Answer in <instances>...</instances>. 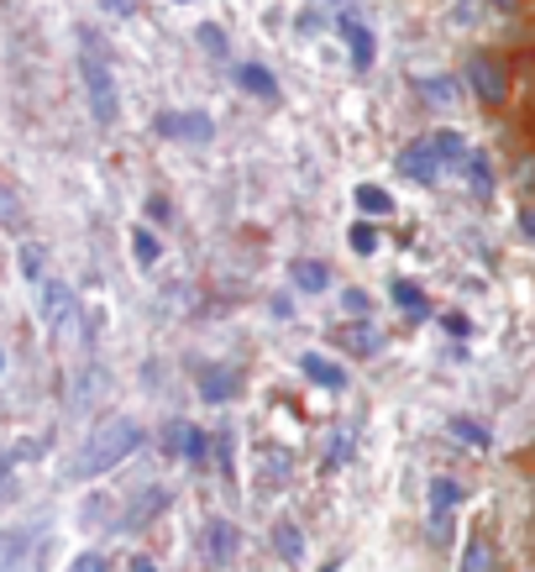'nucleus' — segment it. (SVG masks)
<instances>
[{"mask_svg": "<svg viewBox=\"0 0 535 572\" xmlns=\"http://www.w3.org/2000/svg\"><path fill=\"white\" fill-rule=\"evenodd\" d=\"M137 447H143V426H137L132 415H105V420L90 430V441L79 447L69 478L73 483H95V478H105L111 468H122Z\"/></svg>", "mask_w": 535, "mask_h": 572, "instance_id": "nucleus-1", "label": "nucleus"}, {"mask_svg": "<svg viewBox=\"0 0 535 572\" xmlns=\"http://www.w3.org/2000/svg\"><path fill=\"white\" fill-rule=\"evenodd\" d=\"M79 79H84L90 116H95L100 126H116V116H122V85H116V69H111L105 43H100L95 32L79 37Z\"/></svg>", "mask_w": 535, "mask_h": 572, "instance_id": "nucleus-2", "label": "nucleus"}, {"mask_svg": "<svg viewBox=\"0 0 535 572\" xmlns=\"http://www.w3.org/2000/svg\"><path fill=\"white\" fill-rule=\"evenodd\" d=\"M463 79H467V90L478 96V105H488V111L510 100V58L504 53H493V48L467 53Z\"/></svg>", "mask_w": 535, "mask_h": 572, "instance_id": "nucleus-3", "label": "nucleus"}, {"mask_svg": "<svg viewBox=\"0 0 535 572\" xmlns=\"http://www.w3.org/2000/svg\"><path fill=\"white\" fill-rule=\"evenodd\" d=\"M173 509V489H163V483H152V489H143V494H132L122 509V520H116V530H147V525H158L163 515Z\"/></svg>", "mask_w": 535, "mask_h": 572, "instance_id": "nucleus-4", "label": "nucleus"}, {"mask_svg": "<svg viewBox=\"0 0 535 572\" xmlns=\"http://www.w3.org/2000/svg\"><path fill=\"white\" fill-rule=\"evenodd\" d=\"M73 315H79V300H73V289L64 284V279H48V284L37 289V321H43L53 336H69Z\"/></svg>", "mask_w": 535, "mask_h": 572, "instance_id": "nucleus-5", "label": "nucleus"}, {"mask_svg": "<svg viewBox=\"0 0 535 572\" xmlns=\"http://www.w3.org/2000/svg\"><path fill=\"white\" fill-rule=\"evenodd\" d=\"M152 126H158V137H169V143H210V137H216V121L205 116V111H163Z\"/></svg>", "mask_w": 535, "mask_h": 572, "instance_id": "nucleus-6", "label": "nucleus"}, {"mask_svg": "<svg viewBox=\"0 0 535 572\" xmlns=\"http://www.w3.org/2000/svg\"><path fill=\"white\" fill-rule=\"evenodd\" d=\"M331 347L352 352V358H373V352H384V332L373 321H341V326H331Z\"/></svg>", "mask_w": 535, "mask_h": 572, "instance_id": "nucleus-7", "label": "nucleus"}, {"mask_svg": "<svg viewBox=\"0 0 535 572\" xmlns=\"http://www.w3.org/2000/svg\"><path fill=\"white\" fill-rule=\"evenodd\" d=\"M237 389H242V368H231V362H210V368L200 373V400H205V405H231Z\"/></svg>", "mask_w": 535, "mask_h": 572, "instance_id": "nucleus-8", "label": "nucleus"}, {"mask_svg": "<svg viewBox=\"0 0 535 572\" xmlns=\"http://www.w3.org/2000/svg\"><path fill=\"white\" fill-rule=\"evenodd\" d=\"M467 500V489L457 478H431V536H446V525H452V509Z\"/></svg>", "mask_w": 535, "mask_h": 572, "instance_id": "nucleus-9", "label": "nucleus"}, {"mask_svg": "<svg viewBox=\"0 0 535 572\" xmlns=\"http://www.w3.org/2000/svg\"><path fill=\"white\" fill-rule=\"evenodd\" d=\"M237 551H242V536H237V525L231 520H210L205 525V557H210V568H231L237 562Z\"/></svg>", "mask_w": 535, "mask_h": 572, "instance_id": "nucleus-10", "label": "nucleus"}, {"mask_svg": "<svg viewBox=\"0 0 535 572\" xmlns=\"http://www.w3.org/2000/svg\"><path fill=\"white\" fill-rule=\"evenodd\" d=\"M394 168H399L405 179H414V184H436V179H441V164H436V153H431V143H425V137L405 147Z\"/></svg>", "mask_w": 535, "mask_h": 572, "instance_id": "nucleus-11", "label": "nucleus"}, {"mask_svg": "<svg viewBox=\"0 0 535 572\" xmlns=\"http://www.w3.org/2000/svg\"><path fill=\"white\" fill-rule=\"evenodd\" d=\"M337 32L346 37V48H352V64H357V69H373V32H367V26L357 22L352 11H346V16H337Z\"/></svg>", "mask_w": 535, "mask_h": 572, "instance_id": "nucleus-12", "label": "nucleus"}, {"mask_svg": "<svg viewBox=\"0 0 535 572\" xmlns=\"http://www.w3.org/2000/svg\"><path fill=\"white\" fill-rule=\"evenodd\" d=\"M457 572H499V551H493V541H488L483 530H473L463 541V562H457Z\"/></svg>", "mask_w": 535, "mask_h": 572, "instance_id": "nucleus-13", "label": "nucleus"}, {"mask_svg": "<svg viewBox=\"0 0 535 572\" xmlns=\"http://www.w3.org/2000/svg\"><path fill=\"white\" fill-rule=\"evenodd\" d=\"M299 373L310 383H320V389H346V368L331 358H320V352H305V358H299Z\"/></svg>", "mask_w": 535, "mask_h": 572, "instance_id": "nucleus-14", "label": "nucleus"}, {"mask_svg": "<svg viewBox=\"0 0 535 572\" xmlns=\"http://www.w3.org/2000/svg\"><path fill=\"white\" fill-rule=\"evenodd\" d=\"M425 143H431V153H436V164H441V168H452V164L463 168V158L473 153V147H467V137H463V132H452V126H441V132H431Z\"/></svg>", "mask_w": 535, "mask_h": 572, "instance_id": "nucleus-15", "label": "nucleus"}, {"mask_svg": "<svg viewBox=\"0 0 535 572\" xmlns=\"http://www.w3.org/2000/svg\"><path fill=\"white\" fill-rule=\"evenodd\" d=\"M394 305L405 311V321H431V300H425V289H414L410 279H394Z\"/></svg>", "mask_w": 535, "mask_h": 572, "instance_id": "nucleus-16", "label": "nucleus"}, {"mask_svg": "<svg viewBox=\"0 0 535 572\" xmlns=\"http://www.w3.org/2000/svg\"><path fill=\"white\" fill-rule=\"evenodd\" d=\"M268 541H273V557H278V562H299V557H305V530L294 520H278Z\"/></svg>", "mask_w": 535, "mask_h": 572, "instance_id": "nucleus-17", "label": "nucleus"}, {"mask_svg": "<svg viewBox=\"0 0 535 572\" xmlns=\"http://www.w3.org/2000/svg\"><path fill=\"white\" fill-rule=\"evenodd\" d=\"M289 273H294V289H305V294H326L331 289V268L316 258H299Z\"/></svg>", "mask_w": 535, "mask_h": 572, "instance_id": "nucleus-18", "label": "nucleus"}, {"mask_svg": "<svg viewBox=\"0 0 535 572\" xmlns=\"http://www.w3.org/2000/svg\"><path fill=\"white\" fill-rule=\"evenodd\" d=\"M237 79H242V90H252V96L268 100V105L278 100V79H273V69H263V64H242Z\"/></svg>", "mask_w": 535, "mask_h": 572, "instance_id": "nucleus-19", "label": "nucleus"}, {"mask_svg": "<svg viewBox=\"0 0 535 572\" xmlns=\"http://www.w3.org/2000/svg\"><path fill=\"white\" fill-rule=\"evenodd\" d=\"M414 90L431 100V105H452L457 100V79H446V74H414Z\"/></svg>", "mask_w": 535, "mask_h": 572, "instance_id": "nucleus-20", "label": "nucleus"}, {"mask_svg": "<svg viewBox=\"0 0 535 572\" xmlns=\"http://www.w3.org/2000/svg\"><path fill=\"white\" fill-rule=\"evenodd\" d=\"M446 430H452L457 441H467L473 452H488V447H493V436H488V426H478L473 415H452V420H446Z\"/></svg>", "mask_w": 535, "mask_h": 572, "instance_id": "nucleus-21", "label": "nucleus"}, {"mask_svg": "<svg viewBox=\"0 0 535 572\" xmlns=\"http://www.w3.org/2000/svg\"><path fill=\"white\" fill-rule=\"evenodd\" d=\"M16 258H22V279H26V284H32V289L48 284V253H43L37 242H22V253H16Z\"/></svg>", "mask_w": 535, "mask_h": 572, "instance_id": "nucleus-22", "label": "nucleus"}, {"mask_svg": "<svg viewBox=\"0 0 535 572\" xmlns=\"http://www.w3.org/2000/svg\"><path fill=\"white\" fill-rule=\"evenodd\" d=\"M463 168H467V190L483 194V200H488V194H493V164H488L483 153H467Z\"/></svg>", "mask_w": 535, "mask_h": 572, "instance_id": "nucleus-23", "label": "nucleus"}, {"mask_svg": "<svg viewBox=\"0 0 535 572\" xmlns=\"http://www.w3.org/2000/svg\"><path fill=\"white\" fill-rule=\"evenodd\" d=\"M210 452H216L220 483H226V489H231V483H237V457H231V426H220L216 436H210Z\"/></svg>", "mask_w": 535, "mask_h": 572, "instance_id": "nucleus-24", "label": "nucleus"}, {"mask_svg": "<svg viewBox=\"0 0 535 572\" xmlns=\"http://www.w3.org/2000/svg\"><path fill=\"white\" fill-rule=\"evenodd\" d=\"M357 211L363 215H394V194L378 184H357Z\"/></svg>", "mask_w": 535, "mask_h": 572, "instance_id": "nucleus-25", "label": "nucleus"}, {"mask_svg": "<svg viewBox=\"0 0 535 572\" xmlns=\"http://www.w3.org/2000/svg\"><path fill=\"white\" fill-rule=\"evenodd\" d=\"M346 242H352L357 258H373V253H378V226H373V221H357V226L346 232Z\"/></svg>", "mask_w": 535, "mask_h": 572, "instance_id": "nucleus-26", "label": "nucleus"}, {"mask_svg": "<svg viewBox=\"0 0 535 572\" xmlns=\"http://www.w3.org/2000/svg\"><path fill=\"white\" fill-rule=\"evenodd\" d=\"M195 37H200V48H210V58H226V53H231V37H226L216 22H200Z\"/></svg>", "mask_w": 535, "mask_h": 572, "instance_id": "nucleus-27", "label": "nucleus"}, {"mask_svg": "<svg viewBox=\"0 0 535 572\" xmlns=\"http://www.w3.org/2000/svg\"><path fill=\"white\" fill-rule=\"evenodd\" d=\"M346 457H352V430H341L337 441H331V452H326V462H320V473H326V478L341 473V468H346Z\"/></svg>", "mask_w": 535, "mask_h": 572, "instance_id": "nucleus-28", "label": "nucleus"}, {"mask_svg": "<svg viewBox=\"0 0 535 572\" xmlns=\"http://www.w3.org/2000/svg\"><path fill=\"white\" fill-rule=\"evenodd\" d=\"M184 457L190 462H210V430H200V426L184 430Z\"/></svg>", "mask_w": 535, "mask_h": 572, "instance_id": "nucleus-29", "label": "nucleus"}, {"mask_svg": "<svg viewBox=\"0 0 535 572\" xmlns=\"http://www.w3.org/2000/svg\"><path fill=\"white\" fill-rule=\"evenodd\" d=\"M132 253H137V262H143V268H152V262L163 258V247H158V237H152V232H132Z\"/></svg>", "mask_w": 535, "mask_h": 572, "instance_id": "nucleus-30", "label": "nucleus"}, {"mask_svg": "<svg viewBox=\"0 0 535 572\" xmlns=\"http://www.w3.org/2000/svg\"><path fill=\"white\" fill-rule=\"evenodd\" d=\"M341 305H346V315H357V321H367V311H373L367 289H341Z\"/></svg>", "mask_w": 535, "mask_h": 572, "instance_id": "nucleus-31", "label": "nucleus"}, {"mask_svg": "<svg viewBox=\"0 0 535 572\" xmlns=\"http://www.w3.org/2000/svg\"><path fill=\"white\" fill-rule=\"evenodd\" d=\"M184 430H190V420H173V426L163 430V452L169 457H184Z\"/></svg>", "mask_w": 535, "mask_h": 572, "instance_id": "nucleus-32", "label": "nucleus"}, {"mask_svg": "<svg viewBox=\"0 0 535 572\" xmlns=\"http://www.w3.org/2000/svg\"><path fill=\"white\" fill-rule=\"evenodd\" d=\"M147 221H152V226H169L173 221V205L163 194H147Z\"/></svg>", "mask_w": 535, "mask_h": 572, "instance_id": "nucleus-33", "label": "nucleus"}, {"mask_svg": "<svg viewBox=\"0 0 535 572\" xmlns=\"http://www.w3.org/2000/svg\"><path fill=\"white\" fill-rule=\"evenodd\" d=\"M69 572H111V562H105V551H84V557H73Z\"/></svg>", "mask_w": 535, "mask_h": 572, "instance_id": "nucleus-34", "label": "nucleus"}, {"mask_svg": "<svg viewBox=\"0 0 535 572\" xmlns=\"http://www.w3.org/2000/svg\"><path fill=\"white\" fill-rule=\"evenodd\" d=\"M16 494V478H11V457H0V500Z\"/></svg>", "mask_w": 535, "mask_h": 572, "instance_id": "nucleus-35", "label": "nucleus"}, {"mask_svg": "<svg viewBox=\"0 0 535 572\" xmlns=\"http://www.w3.org/2000/svg\"><path fill=\"white\" fill-rule=\"evenodd\" d=\"M446 332H452V336H467L473 326H467V315H446Z\"/></svg>", "mask_w": 535, "mask_h": 572, "instance_id": "nucleus-36", "label": "nucleus"}, {"mask_svg": "<svg viewBox=\"0 0 535 572\" xmlns=\"http://www.w3.org/2000/svg\"><path fill=\"white\" fill-rule=\"evenodd\" d=\"M483 11H504L510 16V11H520V0H483Z\"/></svg>", "mask_w": 535, "mask_h": 572, "instance_id": "nucleus-37", "label": "nucleus"}, {"mask_svg": "<svg viewBox=\"0 0 535 572\" xmlns=\"http://www.w3.org/2000/svg\"><path fill=\"white\" fill-rule=\"evenodd\" d=\"M105 5H111L116 16H132V11H137V0H105Z\"/></svg>", "mask_w": 535, "mask_h": 572, "instance_id": "nucleus-38", "label": "nucleus"}, {"mask_svg": "<svg viewBox=\"0 0 535 572\" xmlns=\"http://www.w3.org/2000/svg\"><path fill=\"white\" fill-rule=\"evenodd\" d=\"M132 572H158V562L152 557H132Z\"/></svg>", "mask_w": 535, "mask_h": 572, "instance_id": "nucleus-39", "label": "nucleus"}, {"mask_svg": "<svg viewBox=\"0 0 535 572\" xmlns=\"http://www.w3.org/2000/svg\"><path fill=\"white\" fill-rule=\"evenodd\" d=\"M520 232H525V237L535 242V211H525V215H520Z\"/></svg>", "mask_w": 535, "mask_h": 572, "instance_id": "nucleus-40", "label": "nucleus"}, {"mask_svg": "<svg viewBox=\"0 0 535 572\" xmlns=\"http://www.w3.org/2000/svg\"><path fill=\"white\" fill-rule=\"evenodd\" d=\"M320 572H341V557H331V562H326V568H320Z\"/></svg>", "mask_w": 535, "mask_h": 572, "instance_id": "nucleus-41", "label": "nucleus"}, {"mask_svg": "<svg viewBox=\"0 0 535 572\" xmlns=\"http://www.w3.org/2000/svg\"><path fill=\"white\" fill-rule=\"evenodd\" d=\"M337 5H341V16H346V5H352V0H337Z\"/></svg>", "mask_w": 535, "mask_h": 572, "instance_id": "nucleus-42", "label": "nucleus"}, {"mask_svg": "<svg viewBox=\"0 0 535 572\" xmlns=\"http://www.w3.org/2000/svg\"><path fill=\"white\" fill-rule=\"evenodd\" d=\"M0 368H5V352H0Z\"/></svg>", "mask_w": 535, "mask_h": 572, "instance_id": "nucleus-43", "label": "nucleus"}, {"mask_svg": "<svg viewBox=\"0 0 535 572\" xmlns=\"http://www.w3.org/2000/svg\"><path fill=\"white\" fill-rule=\"evenodd\" d=\"M179 5H190V0H179Z\"/></svg>", "mask_w": 535, "mask_h": 572, "instance_id": "nucleus-44", "label": "nucleus"}]
</instances>
